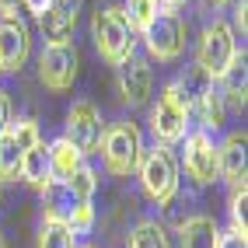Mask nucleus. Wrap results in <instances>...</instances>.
Returning <instances> with one entry per match:
<instances>
[{
	"label": "nucleus",
	"mask_w": 248,
	"mask_h": 248,
	"mask_svg": "<svg viewBox=\"0 0 248 248\" xmlns=\"http://www.w3.org/2000/svg\"><path fill=\"white\" fill-rule=\"evenodd\" d=\"M189 102H186V94L178 91V84H168L161 91L157 98V105L151 108V133L157 143L164 147H171L178 140H186V129H189Z\"/></svg>",
	"instance_id": "5"
},
{
	"label": "nucleus",
	"mask_w": 248,
	"mask_h": 248,
	"mask_svg": "<svg viewBox=\"0 0 248 248\" xmlns=\"http://www.w3.org/2000/svg\"><path fill=\"white\" fill-rule=\"evenodd\" d=\"M245 206H248V189L238 186L231 192V231L234 234H245Z\"/></svg>",
	"instance_id": "24"
},
{
	"label": "nucleus",
	"mask_w": 248,
	"mask_h": 248,
	"mask_svg": "<svg viewBox=\"0 0 248 248\" xmlns=\"http://www.w3.org/2000/svg\"><path fill=\"white\" fill-rule=\"evenodd\" d=\"M129 248H171V245L157 220H140L133 227V234H129Z\"/></svg>",
	"instance_id": "20"
},
{
	"label": "nucleus",
	"mask_w": 248,
	"mask_h": 248,
	"mask_svg": "<svg viewBox=\"0 0 248 248\" xmlns=\"http://www.w3.org/2000/svg\"><path fill=\"white\" fill-rule=\"evenodd\" d=\"M31 53L28 28L18 18H0V74H18Z\"/></svg>",
	"instance_id": "13"
},
{
	"label": "nucleus",
	"mask_w": 248,
	"mask_h": 248,
	"mask_svg": "<svg viewBox=\"0 0 248 248\" xmlns=\"http://www.w3.org/2000/svg\"><path fill=\"white\" fill-rule=\"evenodd\" d=\"M49 164H53V182H67L80 164H84V157H80L67 140H56V143H49Z\"/></svg>",
	"instance_id": "19"
},
{
	"label": "nucleus",
	"mask_w": 248,
	"mask_h": 248,
	"mask_svg": "<svg viewBox=\"0 0 248 248\" xmlns=\"http://www.w3.org/2000/svg\"><path fill=\"white\" fill-rule=\"evenodd\" d=\"M0 248H7V245H4V234H0Z\"/></svg>",
	"instance_id": "32"
},
{
	"label": "nucleus",
	"mask_w": 248,
	"mask_h": 248,
	"mask_svg": "<svg viewBox=\"0 0 248 248\" xmlns=\"http://www.w3.org/2000/svg\"><path fill=\"white\" fill-rule=\"evenodd\" d=\"M18 7H21V0H0V14L4 18H18Z\"/></svg>",
	"instance_id": "27"
},
{
	"label": "nucleus",
	"mask_w": 248,
	"mask_h": 248,
	"mask_svg": "<svg viewBox=\"0 0 248 248\" xmlns=\"http://www.w3.org/2000/svg\"><path fill=\"white\" fill-rule=\"evenodd\" d=\"M102 115H98V108L91 102H74L70 112H67V140L74 151L84 157V154H94L98 143H102Z\"/></svg>",
	"instance_id": "9"
},
{
	"label": "nucleus",
	"mask_w": 248,
	"mask_h": 248,
	"mask_svg": "<svg viewBox=\"0 0 248 248\" xmlns=\"http://www.w3.org/2000/svg\"><path fill=\"white\" fill-rule=\"evenodd\" d=\"M196 105H200L203 123H206L210 129H220V126H224V98H220V88H217V84H213Z\"/></svg>",
	"instance_id": "23"
},
{
	"label": "nucleus",
	"mask_w": 248,
	"mask_h": 248,
	"mask_svg": "<svg viewBox=\"0 0 248 248\" xmlns=\"http://www.w3.org/2000/svg\"><path fill=\"white\" fill-rule=\"evenodd\" d=\"M39 28H42L46 46L70 42L77 28V0H49V7L39 14Z\"/></svg>",
	"instance_id": "14"
},
{
	"label": "nucleus",
	"mask_w": 248,
	"mask_h": 248,
	"mask_svg": "<svg viewBox=\"0 0 248 248\" xmlns=\"http://www.w3.org/2000/svg\"><path fill=\"white\" fill-rule=\"evenodd\" d=\"M217 248H245V234H234V231H227V234L217 238Z\"/></svg>",
	"instance_id": "25"
},
{
	"label": "nucleus",
	"mask_w": 248,
	"mask_h": 248,
	"mask_svg": "<svg viewBox=\"0 0 248 248\" xmlns=\"http://www.w3.org/2000/svg\"><path fill=\"white\" fill-rule=\"evenodd\" d=\"M238 56V39H234V28L227 21H213L206 25L203 39H200V53H196V67H200L206 77L220 80L227 74V67L234 63Z\"/></svg>",
	"instance_id": "6"
},
{
	"label": "nucleus",
	"mask_w": 248,
	"mask_h": 248,
	"mask_svg": "<svg viewBox=\"0 0 248 248\" xmlns=\"http://www.w3.org/2000/svg\"><path fill=\"white\" fill-rule=\"evenodd\" d=\"M137 171H140L143 192L151 196L154 203L164 206V203L175 200V192H178V161H175V154H171V147L154 143L151 151H143Z\"/></svg>",
	"instance_id": "2"
},
{
	"label": "nucleus",
	"mask_w": 248,
	"mask_h": 248,
	"mask_svg": "<svg viewBox=\"0 0 248 248\" xmlns=\"http://www.w3.org/2000/svg\"><path fill=\"white\" fill-rule=\"evenodd\" d=\"M217 238H220V231L213 224V217H206V213H196V217H189L178 227L182 248H217Z\"/></svg>",
	"instance_id": "16"
},
{
	"label": "nucleus",
	"mask_w": 248,
	"mask_h": 248,
	"mask_svg": "<svg viewBox=\"0 0 248 248\" xmlns=\"http://www.w3.org/2000/svg\"><path fill=\"white\" fill-rule=\"evenodd\" d=\"M74 231L67 227V224H60V220H42V227H39V248H77L74 245Z\"/></svg>",
	"instance_id": "21"
},
{
	"label": "nucleus",
	"mask_w": 248,
	"mask_h": 248,
	"mask_svg": "<svg viewBox=\"0 0 248 248\" xmlns=\"http://www.w3.org/2000/svg\"><path fill=\"white\" fill-rule=\"evenodd\" d=\"M119 91H123V102L129 108H140V105L151 102V91H154L151 63L140 60V56H126L119 63Z\"/></svg>",
	"instance_id": "12"
},
{
	"label": "nucleus",
	"mask_w": 248,
	"mask_h": 248,
	"mask_svg": "<svg viewBox=\"0 0 248 248\" xmlns=\"http://www.w3.org/2000/svg\"><path fill=\"white\" fill-rule=\"evenodd\" d=\"M182 164H186V175L196 186H210L217 175V143L210 140V133H192L186 137V151H182Z\"/></svg>",
	"instance_id": "11"
},
{
	"label": "nucleus",
	"mask_w": 248,
	"mask_h": 248,
	"mask_svg": "<svg viewBox=\"0 0 248 248\" xmlns=\"http://www.w3.org/2000/svg\"><path fill=\"white\" fill-rule=\"evenodd\" d=\"M157 4H164V7H178V4H186V0H157Z\"/></svg>",
	"instance_id": "30"
},
{
	"label": "nucleus",
	"mask_w": 248,
	"mask_h": 248,
	"mask_svg": "<svg viewBox=\"0 0 248 248\" xmlns=\"http://www.w3.org/2000/svg\"><path fill=\"white\" fill-rule=\"evenodd\" d=\"M84 248H94V245H84Z\"/></svg>",
	"instance_id": "33"
},
{
	"label": "nucleus",
	"mask_w": 248,
	"mask_h": 248,
	"mask_svg": "<svg viewBox=\"0 0 248 248\" xmlns=\"http://www.w3.org/2000/svg\"><path fill=\"white\" fill-rule=\"evenodd\" d=\"M234 21H238V25H241V31H245V0L238 4V11H234Z\"/></svg>",
	"instance_id": "29"
},
{
	"label": "nucleus",
	"mask_w": 248,
	"mask_h": 248,
	"mask_svg": "<svg viewBox=\"0 0 248 248\" xmlns=\"http://www.w3.org/2000/svg\"><path fill=\"white\" fill-rule=\"evenodd\" d=\"M91 35H94V46L102 60H108L112 67H119L126 56H133V28H129L123 7H98L94 18H91Z\"/></svg>",
	"instance_id": "1"
},
{
	"label": "nucleus",
	"mask_w": 248,
	"mask_h": 248,
	"mask_svg": "<svg viewBox=\"0 0 248 248\" xmlns=\"http://www.w3.org/2000/svg\"><path fill=\"white\" fill-rule=\"evenodd\" d=\"M98 147H102V161H105L108 175H133L140 164V154H143L140 129L133 123H112L102 133Z\"/></svg>",
	"instance_id": "4"
},
{
	"label": "nucleus",
	"mask_w": 248,
	"mask_h": 248,
	"mask_svg": "<svg viewBox=\"0 0 248 248\" xmlns=\"http://www.w3.org/2000/svg\"><path fill=\"white\" fill-rule=\"evenodd\" d=\"M7 123H11V102H7V91L0 88V133L7 129Z\"/></svg>",
	"instance_id": "26"
},
{
	"label": "nucleus",
	"mask_w": 248,
	"mask_h": 248,
	"mask_svg": "<svg viewBox=\"0 0 248 248\" xmlns=\"http://www.w3.org/2000/svg\"><path fill=\"white\" fill-rule=\"evenodd\" d=\"M42 200H46V217L49 220L67 224L74 234L91 231V224H94L91 196H80L77 189L67 186V182H49V186L42 189Z\"/></svg>",
	"instance_id": "3"
},
{
	"label": "nucleus",
	"mask_w": 248,
	"mask_h": 248,
	"mask_svg": "<svg viewBox=\"0 0 248 248\" xmlns=\"http://www.w3.org/2000/svg\"><path fill=\"white\" fill-rule=\"evenodd\" d=\"M217 88H220V98L231 105V108H245V53L234 56V63L227 67V74L217 80Z\"/></svg>",
	"instance_id": "18"
},
{
	"label": "nucleus",
	"mask_w": 248,
	"mask_h": 248,
	"mask_svg": "<svg viewBox=\"0 0 248 248\" xmlns=\"http://www.w3.org/2000/svg\"><path fill=\"white\" fill-rule=\"evenodd\" d=\"M143 42L154 60L171 63L186 53V25H182L175 11H157V18L143 28Z\"/></svg>",
	"instance_id": "8"
},
{
	"label": "nucleus",
	"mask_w": 248,
	"mask_h": 248,
	"mask_svg": "<svg viewBox=\"0 0 248 248\" xmlns=\"http://www.w3.org/2000/svg\"><path fill=\"white\" fill-rule=\"evenodd\" d=\"M217 175L231 182V189L245 186V133H231L224 147H217Z\"/></svg>",
	"instance_id": "15"
},
{
	"label": "nucleus",
	"mask_w": 248,
	"mask_h": 248,
	"mask_svg": "<svg viewBox=\"0 0 248 248\" xmlns=\"http://www.w3.org/2000/svg\"><path fill=\"white\" fill-rule=\"evenodd\" d=\"M157 11H161L157 0H126V4H123V14H126V21H129L133 31H143L157 18Z\"/></svg>",
	"instance_id": "22"
},
{
	"label": "nucleus",
	"mask_w": 248,
	"mask_h": 248,
	"mask_svg": "<svg viewBox=\"0 0 248 248\" xmlns=\"http://www.w3.org/2000/svg\"><path fill=\"white\" fill-rule=\"evenodd\" d=\"M206 4H213V7H224V4H231V0H206Z\"/></svg>",
	"instance_id": "31"
},
{
	"label": "nucleus",
	"mask_w": 248,
	"mask_h": 248,
	"mask_svg": "<svg viewBox=\"0 0 248 248\" xmlns=\"http://www.w3.org/2000/svg\"><path fill=\"white\" fill-rule=\"evenodd\" d=\"M18 178H25L28 186H35L39 192L53 182V164H49V143H35L31 151L25 154V161H21V175Z\"/></svg>",
	"instance_id": "17"
},
{
	"label": "nucleus",
	"mask_w": 248,
	"mask_h": 248,
	"mask_svg": "<svg viewBox=\"0 0 248 248\" xmlns=\"http://www.w3.org/2000/svg\"><path fill=\"white\" fill-rule=\"evenodd\" d=\"M39 80L49 91H67L77 80V46H46L39 56Z\"/></svg>",
	"instance_id": "10"
},
{
	"label": "nucleus",
	"mask_w": 248,
	"mask_h": 248,
	"mask_svg": "<svg viewBox=\"0 0 248 248\" xmlns=\"http://www.w3.org/2000/svg\"><path fill=\"white\" fill-rule=\"evenodd\" d=\"M39 140L42 137H39V123L35 119L7 123V129L0 133V186H4V182H14L21 175V161Z\"/></svg>",
	"instance_id": "7"
},
{
	"label": "nucleus",
	"mask_w": 248,
	"mask_h": 248,
	"mask_svg": "<svg viewBox=\"0 0 248 248\" xmlns=\"http://www.w3.org/2000/svg\"><path fill=\"white\" fill-rule=\"evenodd\" d=\"M21 7H28L31 14H35V18H39V14L49 7V0H21Z\"/></svg>",
	"instance_id": "28"
}]
</instances>
